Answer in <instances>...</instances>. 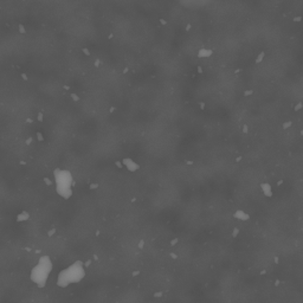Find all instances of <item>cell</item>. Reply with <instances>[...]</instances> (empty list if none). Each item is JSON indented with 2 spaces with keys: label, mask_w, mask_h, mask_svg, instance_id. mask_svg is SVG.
<instances>
[{
  "label": "cell",
  "mask_w": 303,
  "mask_h": 303,
  "mask_svg": "<svg viewBox=\"0 0 303 303\" xmlns=\"http://www.w3.org/2000/svg\"><path fill=\"white\" fill-rule=\"evenodd\" d=\"M84 275H85V271H84L83 263L77 261L74 264H71L69 268L61 271V274L58 275L57 284L64 288V287H68L69 284L78 283L84 277Z\"/></svg>",
  "instance_id": "cell-1"
},
{
  "label": "cell",
  "mask_w": 303,
  "mask_h": 303,
  "mask_svg": "<svg viewBox=\"0 0 303 303\" xmlns=\"http://www.w3.org/2000/svg\"><path fill=\"white\" fill-rule=\"evenodd\" d=\"M52 270V263L47 256H43L38 264L32 269L31 271V280L39 287L43 288L46 284L47 277Z\"/></svg>",
  "instance_id": "cell-2"
},
{
  "label": "cell",
  "mask_w": 303,
  "mask_h": 303,
  "mask_svg": "<svg viewBox=\"0 0 303 303\" xmlns=\"http://www.w3.org/2000/svg\"><path fill=\"white\" fill-rule=\"evenodd\" d=\"M55 179H56L57 193L65 199L70 198L72 194V190H71L72 188V177H71L70 172L57 169V171H55Z\"/></svg>",
  "instance_id": "cell-3"
},
{
  "label": "cell",
  "mask_w": 303,
  "mask_h": 303,
  "mask_svg": "<svg viewBox=\"0 0 303 303\" xmlns=\"http://www.w3.org/2000/svg\"><path fill=\"white\" fill-rule=\"evenodd\" d=\"M211 55H212V51H211V50H206V49H202V50L198 52V57H199V58L210 57Z\"/></svg>",
  "instance_id": "cell-4"
},
{
  "label": "cell",
  "mask_w": 303,
  "mask_h": 303,
  "mask_svg": "<svg viewBox=\"0 0 303 303\" xmlns=\"http://www.w3.org/2000/svg\"><path fill=\"white\" fill-rule=\"evenodd\" d=\"M264 56H265V53H264V52H262V53L258 56V58L256 59V63H261V61L263 59V57H264Z\"/></svg>",
  "instance_id": "cell-5"
},
{
  "label": "cell",
  "mask_w": 303,
  "mask_h": 303,
  "mask_svg": "<svg viewBox=\"0 0 303 303\" xmlns=\"http://www.w3.org/2000/svg\"><path fill=\"white\" fill-rule=\"evenodd\" d=\"M71 96H72V99H74V101H78V100H80V99H78V96H77V95H75V94H72V95H71Z\"/></svg>",
  "instance_id": "cell-6"
},
{
  "label": "cell",
  "mask_w": 303,
  "mask_h": 303,
  "mask_svg": "<svg viewBox=\"0 0 303 303\" xmlns=\"http://www.w3.org/2000/svg\"><path fill=\"white\" fill-rule=\"evenodd\" d=\"M83 52H84L85 55H88V56L90 55V52H89V50H88V49H84V50H83Z\"/></svg>",
  "instance_id": "cell-7"
},
{
  "label": "cell",
  "mask_w": 303,
  "mask_h": 303,
  "mask_svg": "<svg viewBox=\"0 0 303 303\" xmlns=\"http://www.w3.org/2000/svg\"><path fill=\"white\" fill-rule=\"evenodd\" d=\"M289 126H291V122H287V123H284V128H287V127H289Z\"/></svg>",
  "instance_id": "cell-8"
},
{
  "label": "cell",
  "mask_w": 303,
  "mask_h": 303,
  "mask_svg": "<svg viewBox=\"0 0 303 303\" xmlns=\"http://www.w3.org/2000/svg\"><path fill=\"white\" fill-rule=\"evenodd\" d=\"M243 128H244V129H243V131H244V133H246V131H248V127H246V126H244Z\"/></svg>",
  "instance_id": "cell-9"
},
{
  "label": "cell",
  "mask_w": 303,
  "mask_h": 303,
  "mask_svg": "<svg viewBox=\"0 0 303 303\" xmlns=\"http://www.w3.org/2000/svg\"><path fill=\"white\" fill-rule=\"evenodd\" d=\"M250 94H252V91L250 90V91H245V95H250Z\"/></svg>",
  "instance_id": "cell-10"
}]
</instances>
